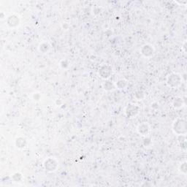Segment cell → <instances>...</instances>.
I'll return each mask as SVG.
<instances>
[{"mask_svg":"<svg viewBox=\"0 0 187 187\" xmlns=\"http://www.w3.org/2000/svg\"><path fill=\"white\" fill-rule=\"evenodd\" d=\"M127 84H128L127 80L124 79H121L116 82V83L115 84V86H116V88L118 89H124L127 87Z\"/></svg>","mask_w":187,"mask_h":187,"instance_id":"obj_11","label":"cell"},{"mask_svg":"<svg viewBox=\"0 0 187 187\" xmlns=\"http://www.w3.org/2000/svg\"><path fill=\"white\" fill-rule=\"evenodd\" d=\"M22 175L19 173V172H15V173H14L13 176H12V179H13V181H15V182H20L22 180Z\"/></svg>","mask_w":187,"mask_h":187,"instance_id":"obj_16","label":"cell"},{"mask_svg":"<svg viewBox=\"0 0 187 187\" xmlns=\"http://www.w3.org/2000/svg\"><path fill=\"white\" fill-rule=\"evenodd\" d=\"M182 82V78L177 73H171L167 78V84L170 88H178Z\"/></svg>","mask_w":187,"mask_h":187,"instance_id":"obj_2","label":"cell"},{"mask_svg":"<svg viewBox=\"0 0 187 187\" xmlns=\"http://www.w3.org/2000/svg\"><path fill=\"white\" fill-rule=\"evenodd\" d=\"M172 130L177 135L186 134L187 132L186 121L183 118H176L172 124Z\"/></svg>","mask_w":187,"mask_h":187,"instance_id":"obj_1","label":"cell"},{"mask_svg":"<svg viewBox=\"0 0 187 187\" xmlns=\"http://www.w3.org/2000/svg\"><path fill=\"white\" fill-rule=\"evenodd\" d=\"M44 168L47 172H52L56 171L59 167V162L54 158H48L43 164Z\"/></svg>","mask_w":187,"mask_h":187,"instance_id":"obj_3","label":"cell"},{"mask_svg":"<svg viewBox=\"0 0 187 187\" xmlns=\"http://www.w3.org/2000/svg\"><path fill=\"white\" fill-rule=\"evenodd\" d=\"M140 112V108L137 105L129 104L125 109V114L128 118H134L138 115Z\"/></svg>","mask_w":187,"mask_h":187,"instance_id":"obj_4","label":"cell"},{"mask_svg":"<svg viewBox=\"0 0 187 187\" xmlns=\"http://www.w3.org/2000/svg\"><path fill=\"white\" fill-rule=\"evenodd\" d=\"M155 50L153 47L150 44H145L140 49V53L146 58H150L154 54Z\"/></svg>","mask_w":187,"mask_h":187,"instance_id":"obj_6","label":"cell"},{"mask_svg":"<svg viewBox=\"0 0 187 187\" xmlns=\"http://www.w3.org/2000/svg\"><path fill=\"white\" fill-rule=\"evenodd\" d=\"M49 48H50V45H48V43H42L39 47V49L42 53H46V52L49 50Z\"/></svg>","mask_w":187,"mask_h":187,"instance_id":"obj_15","label":"cell"},{"mask_svg":"<svg viewBox=\"0 0 187 187\" xmlns=\"http://www.w3.org/2000/svg\"><path fill=\"white\" fill-rule=\"evenodd\" d=\"M178 143L181 148L186 149V134H181V135H178Z\"/></svg>","mask_w":187,"mask_h":187,"instance_id":"obj_10","label":"cell"},{"mask_svg":"<svg viewBox=\"0 0 187 187\" xmlns=\"http://www.w3.org/2000/svg\"><path fill=\"white\" fill-rule=\"evenodd\" d=\"M172 105L175 108H181L183 105V99L181 97H176L173 100Z\"/></svg>","mask_w":187,"mask_h":187,"instance_id":"obj_13","label":"cell"},{"mask_svg":"<svg viewBox=\"0 0 187 187\" xmlns=\"http://www.w3.org/2000/svg\"><path fill=\"white\" fill-rule=\"evenodd\" d=\"M179 169H180V171L182 172V173H183V174L186 173L187 167H186V162H184L183 163H182L181 165H180Z\"/></svg>","mask_w":187,"mask_h":187,"instance_id":"obj_17","label":"cell"},{"mask_svg":"<svg viewBox=\"0 0 187 187\" xmlns=\"http://www.w3.org/2000/svg\"><path fill=\"white\" fill-rule=\"evenodd\" d=\"M103 88H104L105 90L106 91H112L113 90L116 86H115V84H113L111 81H109V80H106L104 83H103Z\"/></svg>","mask_w":187,"mask_h":187,"instance_id":"obj_12","label":"cell"},{"mask_svg":"<svg viewBox=\"0 0 187 187\" xmlns=\"http://www.w3.org/2000/svg\"><path fill=\"white\" fill-rule=\"evenodd\" d=\"M134 97L137 100H143L145 97V92L142 90H138L134 94Z\"/></svg>","mask_w":187,"mask_h":187,"instance_id":"obj_14","label":"cell"},{"mask_svg":"<svg viewBox=\"0 0 187 187\" xmlns=\"http://www.w3.org/2000/svg\"><path fill=\"white\" fill-rule=\"evenodd\" d=\"M6 22L8 27L10 28H15L18 27L20 24V18L17 15L13 14V15H10L8 17Z\"/></svg>","mask_w":187,"mask_h":187,"instance_id":"obj_7","label":"cell"},{"mask_svg":"<svg viewBox=\"0 0 187 187\" xmlns=\"http://www.w3.org/2000/svg\"><path fill=\"white\" fill-rule=\"evenodd\" d=\"M137 129L138 133L140 134V135L144 136V137H146L150 132L149 126H148V124L145 123V122L144 123H142L140 124H139Z\"/></svg>","mask_w":187,"mask_h":187,"instance_id":"obj_8","label":"cell"},{"mask_svg":"<svg viewBox=\"0 0 187 187\" xmlns=\"http://www.w3.org/2000/svg\"><path fill=\"white\" fill-rule=\"evenodd\" d=\"M15 146L16 147L19 148V149H23L27 146V141L25 138L22 137H19L15 140Z\"/></svg>","mask_w":187,"mask_h":187,"instance_id":"obj_9","label":"cell"},{"mask_svg":"<svg viewBox=\"0 0 187 187\" xmlns=\"http://www.w3.org/2000/svg\"><path fill=\"white\" fill-rule=\"evenodd\" d=\"M112 67L108 64H103L99 69V75L103 79L107 80L112 75Z\"/></svg>","mask_w":187,"mask_h":187,"instance_id":"obj_5","label":"cell"}]
</instances>
